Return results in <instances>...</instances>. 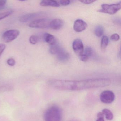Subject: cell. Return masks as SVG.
Listing matches in <instances>:
<instances>
[{
    "label": "cell",
    "mask_w": 121,
    "mask_h": 121,
    "mask_svg": "<svg viewBox=\"0 0 121 121\" xmlns=\"http://www.w3.org/2000/svg\"><path fill=\"white\" fill-rule=\"evenodd\" d=\"M44 39L45 42L49 45L52 46L56 43V39L54 36L48 33L44 34Z\"/></svg>",
    "instance_id": "cell-13"
},
{
    "label": "cell",
    "mask_w": 121,
    "mask_h": 121,
    "mask_svg": "<svg viewBox=\"0 0 121 121\" xmlns=\"http://www.w3.org/2000/svg\"><path fill=\"white\" fill-rule=\"evenodd\" d=\"M85 54L88 57H90L92 54V49L91 47H86L85 51Z\"/></svg>",
    "instance_id": "cell-21"
},
{
    "label": "cell",
    "mask_w": 121,
    "mask_h": 121,
    "mask_svg": "<svg viewBox=\"0 0 121 121\" xmlns=\"http://www.w3.org/2000/svg\"><path fill=\"white\" fill-rule=\"evenodd\" d=\"M41 14V12H38L24 15L20 17L19 20L22 22H27L39 17Z\"/></svg>",
    "instance_id": "cell-9"
},
{
    "label": "cell",
    "mask_w": 121,
    "mask_h": 121,
    "mask_svg": "<svg viewBox=\"0 0 121 121\" xmlns=\"http://www.w3.org/2000/svg\"><path fill=\"white\" fill-rule=\"evenodd\" d=\"M51 20L46 19H39L34 20L29 24V27L32 28L44 29L49 27Z\"/></svg>",
    "instance_id": "cell-4"
},
{
    "label": "cell",
    "mask_w": 121,
    "mask_h": 121,
    "mask_svg": "<svg viewBox=\"0 0 121 121\" xmlns=\"http://www.w3.org/2000/svg\"><path fill=\"white\" fill-rule=\"evenodd\" d=\"M104 115H105L106 119L108 120H111L113 119V114L109 110L107 109H103L102 111Z\"/></svg>",
    "instance_id": "cell-16"
},
{
    "label": "cell",
    "mask_w": 121,
    "mask_h": 121,
    "mask_svg": "<svg viewBox=\"0 0 121 121\" xmlns=\"http://www.w3.org/2000/svg\"><path fill=\"white\" fill-rule=\"evenodd\" d=\"M13 12L11 11H7L0 13V20L6 18L7 17L12 14Z\"/></svg>",
    "instance_id": "cell-19"
},
{
    "label": "cell",
    "mask_w": 121,
    "mask_h": 121,
    "mask_svg": "<svg viewBox=\"0 0 121 121\" xmlns=\"http://www.w3.org/2000/svg\"><path fill=\"white\" fill-rule=\"evenodd\" d=\"M100 98L101 102L103 103L106 104L112 103L114 100V94L110 91H105L100 94Z\"/></svg>",
    "instance_id": "cell-6"
},
{
    "label": "cell",
    "mask_w": 121,
    "mask_h": 121,
    "mask_svg": "<svg viewBox=\"0 0 121 121\" xmlns=\"http://www.w3.org/2000/svg\"><path fill=\"white\" fill-rule=\"evenodd\" d=\"M20 33L19 31L17 30H8L4 32L3 35V39L6 43L11 42L18 37Z\"/></svg>",
    "instance_id": "cell-5"
},
{
    "label": "cell",
    "mask_w": 121,
    "mask_h": 121,
    "mask_svg": "<svg viewBox=\"0 0 121 121\" xmlns=\"http://www.w3.org/2000/svg\"><path fill=\"white\" fill-rule=\"evenodd\" d=\"M40 5L42 7H58L60 6L59 3L55 0H44L41 1Z\"/></svg>",
    "instance_id": "cell-12"
},
{
    "label": "cell",
    "mask_w": 121,
    "mask_h": 121,
    "mask_svg": "<svg viewBox=\"0 0 121 121\" xmlns=\"http://www.w3.org/2000/svg\"><path fill=\"white\" fill-rule=\"evenodd\" d=\"M62 48L60 46L56 43L55 44L51 46L50 52L52 54L56 55Z\"/></svg>",
    "instance_id": "cell-14"
},
{
    "label": "cell",
    "mask_w": 121,
    "mask_h": 121,
    "mask_svg": "<svg viewBox=\"0 0 121 121\" xmlns=\"http://www.w3.org/2000/svg\"><path fill=\"white\" fill-rule=\"evenodd\" d=\"M120 36L118 34H114L112 35L111 36V39L112 41H117L119 39Z\"/></svg>",
    "instance_id": "cell-22"
},
{
    "label": "cell",
    "mask_w": 121,
    "mask_h": 121,
    "mask_svg": "<svg viewBox=\"0 0 121 121\" xmlns=\"http://www.w3.org/2000/svg\"><path fill=\"white\" fill-rule=\"evenodd\" d=\"M62 117V110L59 107L56 106L48 108L44 115L45 121H61Z\"/></svg>",
    "instance_id": "cell-2"
},
{
    "label": "cell",
    "mask_w": 121,
    "mask_h": 121,
    "mask_svg": "<svg viewBox=\"0 0 121 121\" xmlns=\"http://www.w3.org/2000/svg\"><path fill=\"white\" fill-rule=\"evenodd\" d=\"M109 43V39L107 37L104 36L102 38L101 42V49L102 51L104 52Z\"/></svg>",
    "instance_id": "cell-15"
},
{
    "label": "cell",
    "mask_w": 121,
    "mask_h": 121,
    "mask_svg": "<svg viewBox=\"0 0 121 121\" xmlns=\"http://www.w3.org/2000/svg\"><path fill=\"white\" fill-rule=\"evenodd\" d=\"M111 81L108 78H93L80 81L51 80L49 85L60 90L77 91L90 88L102 87L110 85Z\"/></svg>",
    "instance_id": "cell-1"
},
{
    "label": "cell",
    "mask_w": 121,
    "mask_h": 121,
    "mask_svg": "<svg viewBox=\"0 0 121 121\" xmlns=\"http://www.w3.org/2000/svg\"><path fill=\"white\" fill-rule=\"evenodd\" d=\"M73 48L75 53L78 56L83 54L84 51V47L82 42L80 39H76L73 41Z\"/></svg>",
    "instance_id": "cell-7"
},
{
    "label": "cell",
    "mask_w": 121,
    "mask_h": 121,
    "mask_svg": "<svg viewBox=\"0 0 121 121\" xmlns=\"http://www.w3.org/2000/svg\"><path fill=\"white\" fill-rule=\"evenodd\" d=\"M80 2L83 3V4H92L95 2V0H80Z\"/></svg>",
    "instance_id": "cell-25"
},
{
    "label": "cell",
    "mask_w": 121,
    "mask_h": 121,
    "mask_svg": "<svg viewBox=\"0 0 121 121\" xmlns=\"http://www.w3.org/2000/svg\"><path fill=\"white\" fill-rule=\"evenodd\" d=\"M63 21L60 19H55L50 22L49 27L55 30H58L62 28L64 25Z\"/></svg>",
    "instance_id": "cell-10"
},
{
    "label": "cell",
    "mask_w": 121,
    "mask_h": 121,
    "mask_svg": "<svg viewBox=\"0 0 121 121\" xmlns=\"http://www.w3.org/2000/svg\"><path fill=\"white\" fill-rule=\"evenodd\" d=\"M89 57L85 54H82L80 56V59L83 62H86L88 60Z\"/></svg>",
    "instance_id": "cell-24"
},
{
    "label": "cell",
    "mask_w": 121,
    "mask_h": 121,
    "mask_svg": "<svg viewBox=\"0 0 121 121\" xmlns=\"http://www.w3.org/2000/svg\"><path fill=\"white\" fill-rule=\"evenodd\" d=\"M56 55L59 60L61 62L67 61L70 58L69 54L65 51L63 48Z\"/></svg>",
    "instance_id": "cell-11"
},
{
    "label": "cell",
    "mask_w": 121,
    "mask_h": 121,
    "mask_svg": "<svg viewBox=\"0 0 121 121\" xmlns=\"http://www.w3.org/2000/svg\"><path fill=\"white\" fill-rule=\"evenodd\" d=\"M39 37L36 35H32L29 39L30 42L32 44H35L38 42Z\"/></svg>",
    "instance_id": "cell-20"
},
{
    "label": "cell",
    "mask_w": 121,
    "mask_h": 121,
    "mask_svg": "<svg viewBox=\"0 0 121 121\" xmlns=\"http://www.w3.org/2000/svg\"><path fill=\"white\" fill-rule=\"evenodd\" d=\"M87 26V23L81 19L76 20L74 22L73 29L76 32H80L84 31Z\"/></svg>",
    "instance_id": "cell-8"
},
{
    "label": "cell",
    "mask_w": 121,
    "mask_h": 121,
    "mask_svg": "<svg viewBox=\"0 0 121 121\" xmlns=\"http://www.w3.org/2000/svg\"><path fill=\"white\" fill-rule=\"evenodd\" d=\"M4 8V7H1V6H0V10L3 9Z\"/></svg>",
    "instance_id": "cell-31"
},
{
    "label": "cell",
    "mask_w": 121,
    "mask_h": 121,
    "mask_svg": "<svg viewBox=\"0 0 121 121\" xmlns=\"http://www.w3.org/2000/svg\"><path fill=\"white\" fill-rule=\"evenodd\" d=\"M6 48V46L4 44L0 43V56L2 55Z\"/></svg>",
    "instance_id": "cell-27"
},
{
    "label": "cell",
    "mask_w": 121,
    "mask_h": 121,
    "mask_svg": "<svg viewBox=\"0 0 121 121\" xmlns=\"http://www.w3.org/2000/svg\"><path fill=\"white\" fill-rule=\"evenodd\" d=\"M104 32L103 27L100 25H98L95 29V33L97 37H100L102 36Z\"/></svg>",
    "instance_id": "cell-17"
},
{
    "label": "cell",
    "mask_w": 121,
    "mask_h": 121,
    "mask_svg": "<svg viewBox=\"0 0 121 121\" xmlns=\"http://www.w3.org/2000/svg\"><path fill=\"white\" fill-rule=\"evenodd\" d=\"M96 121H105L104 117H98Z\"/></svg>",
    "instance_id": "cell-30"
},
{
    "label": "cell",
    "mask_w": 121,
    "mask_h": 121,
    "mask_svg": "<svg viewBox=\"0 0 121 121\" xmlns=\"http://www.w3.org/2000/svg\"><path fill=\"white\" fill-rule=\"evenodd\" d=\"M7 63L10 66H14L15 64V61L13 58L9 59L7 61Z\"/></svg>",
    "instance_id": "cell-23"
},
{
    "label": "cell",
    "mask_w": 121,
    "mask_h": 121,
    "mask_svg": "<svg viewBox=\"0 0 121 121\" xmlns=\"http://www.w3.org/2000/svg\"><path fill=\"white\" fill-rule=\"evenodd\" d=\"M60 3L63 6H67L70 3V1L66 0H60L59 1Z\"/></svg>",
    "instance_id": "cell-26"
},
{
    "label": "cell",
    "mask_w": 121,
    "mask_h": 121,
    "mask_svg": "<svg viewBox=\"0 0 121 121\" xmlns=\"http://www.w3.org/2000/svg\"><path fill=\"white\" fill-rule=\"evenodd\" d=\"M12 87L9 85H4L0 86V93L12 90Z\"/></svg>",
    "instance_id": "cell-18"
},
{
    "label": "cell",
    "mask_w": 121,
    "mask_h": 121,
    "mask_svg": "<svg viewBox=\"0 0 121 121\" xmlns=\"http://www.w3.org/2000/svg\"><path fill=\"white\" fill-rule=\"evenodd\" d=\"M97 118L98 117H104V114L102 112H100L98 113L97 115Z\"/></svg>",
    "instance_id": "cell-29"
},
{
    "label": "cell",
    "mask_w": 121,
    "mask_h": 121,
    "mask_svg": "<svg viewBox=\"0 0 121 121\" xmlns=\"http://www.w3.org/2000/svg\"><path fill=\"white\" fill-rule=\"evenodd\" d=\"M121 3L120 2L117 4L111 5L103 4L101 6L102 9L98 10V12L109 14H114L121 9Z\"/></svg>",
    "instance_id": "cell-3"
},
{
    "label": "cell",
    "mask_w": 121,
    "mask_h": 121,
    "mask_svg": "<svg viewBox=\"0 0 121 121\" xmlns=\"http://www.w3.org/2000/svg\"><path fill=\"white\" fill-rule=\"evenodd\" d=\"M7 3L6 0H0V6L1 7H4V5Z\"/></svg>",
    "instance_id": "cell-28"
}]
</instances>
